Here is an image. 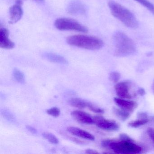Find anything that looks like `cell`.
<instances>
[{"label": "cell", "mask_w": 154, "mask_h": 154, "mask_svg": "<svg viewBox=\"0 0 154 154\" xmlns=\"http://www.w3.org/2000/svg\"><path fill=\"white\" fill-rule=\"evenodd\" d=\"M113 41L115 46V55L124 57L136 53V46L134 41L125 33L117 31L113 34Z\"/></svg>", "instance_id": "1"}, {"label": "cell", "mask_w": 154, "mask_h": 154, "mask_svg": "<svg viewBox=\"0 0 154 154\" xmlns=\"http://www.w3.org/2000/svg\"><path fill=\"white\" fill-rule=\"evenodd\" d=\"M108 6L112 16L127 27L133 29L137 28L138 23L136 17L127 8L114 1H110Z\"/></svg>", "instance_id": "2"}, {"label": "cell", "mask_w": 154, "mask_h": 154, "mask_svg": "<svg viewBox=\"0 0 154 154\" xmlns=\"http://www.w3.org/2000/svg\"><path fill=\"white\" fill-rule=\"evenodd\" d=\"M102 146L109 148L116 154H137L142 152V149L135 141H114L112 140H105L102 142Z\"/></svg>", "instance_id": "3"}, {"label": "cell", "mask_w": 154, "mask_h": 154, "mask_svg": "<svg viewBox=\"0 0 154 154\" xmlns=\"http://www.w3.org/2000/svg\"><path fill=\"white\" fill-rule=\"evenodd\" d=\"M66 42L71 45L90 50H98L103 46V42L100 38L85 35L70 36L66 38Z\"/></svg>", "instance_id": "4"}, {"label": "cell", "mask_w": 154, "mask_h": 154, "mask_svg": "<svg viewBox=\"0 0 154 154\" xmlns=\"http://www.w3.org/2000/svg\"><path fill=\"white\" fill-rule=\"evenodd\" d=\"M55 26L58 30H72L86 33L88 29L78 21L68 18H60L55 21Z\"/></svg>", "instance_id": "5"}, {"label": "cell", "mask_w": 154, "mask_h": 154, "mask_svg": "<svg viewBox=\"0 0 154 154\" xmlns=\"http://www.w3.org/2000/svg\"><path fill=\"white\" fill-rule=\"evenodd\" d=\"M131 83L129 81L118 83L114 86L116 94L118 97L128 100H130L135 96L131 93Z\"/></svg>", "instance_id": "6"}, {"label": "cell", "mask_w": 154, "mask_h": 154, "mask_svg": "<svg viewBox=\"0 0 154 154\" xmlns=\"http://www.w3.org/2000/svg\"><path fill=\"white\" fill-rule=\"evenodd\" d=\"M93 119L94 123L102 129L115 131L119 128V126L116 122L107 119L101 116H95L93 117Z\"/></svg>", "instance_id": "7"}, {"label": "cell", "mask_w": 154, "mask_h": 154, "mask_svg": "<svg viewBox=\"0 0 154 154\" xmlns=\"http://www.w3.org/2000/svg\"><path fill=\"white\" fill-rule=\"evenodd\" d=\"M22 0H16L15 4L9 9L10 21L11 24H15L19 21L23 16Z\"/></svg>", "instance_id": "8"}, {"label": "cell", "mask_w": 154, "mask_h": 154, "mask_svg": "<svg viewBox=\"0 0 154 154\" xmlns=\"http://www.w3.org/2000/svg\"><path fill=\"white\" fill-rule=\"evenodd\" d=\"M67 11L73 16H83L86 14V8L85 5L78 0L72 1L68 4Z\"/></svg>", "instance_id": "9"}, {"label": "cell", "mask_w": 154, "mask_h": 154, "mask_svg": "<svg viewBox=\"0 0 154 154\" xmlns=\"http://www.w3.org/2000/svg\"><path fill=\"white\" fill-rule=\"evenodd\" d=\"M114 101L119 108L125 110L130 113L133 112L138 107L137 103L136 102L128 99L115 97L114 98Z\"/></svg>", "instance_id": "10"}, {"label": "cell", "mask_w": 154, "mask_h": 154, "mask_svg": "<svg viewBox=\"0 0 154 154\" xmlns=\"http://www.w3.org/2000/svg\"><path fill=\"white\" fill-rule=\"evenodd\" d=\"M8 30L5 28L0 29V47L2 48L11 49L14 48L15 44L9 38Z\"/></svg>", "instance_id": "11"}, {"label": "cell", "mask_w": 154, "mask_h": 154, "mask_svg": "<svg viewBox=\"0 0 154 154\" xmlns=\"http://www.w3.org/2000/svg\"><path fill=\"white\" fill-rule=\"evenodd\" d=\"M72 117L79 122L85 124L94 123L93 117L90 114L82 111H74L71 113Z\"/></svg>", "instance_id": "12"}, {"label": "cell", "mask_w": 154, "mask_h": 154, "mask_svg": "<svg viewBox=\"0 0 154 154\" xmlns=\"http://www.w3.org/2000/svg\"><path fill=\"white\" fill-rule=\"evenodd\" d=\"M67 131L72 135L80 137L90 140H94L95 137L88 131H85L82 129L74 127H69L66 129Z\"/></svg>", "instance_id": "13"}, {"label": "cell", "mask_w": 154, "mask_h": 154, "mask_svg": "<svg viewBox=\"0 0 154 154\" xmlns=\"http://www.w3.org/2000/svg\"><path fill=\"white\" fill-rule=\"evenodd\" d=\"M43 56L45 59L52 63H56L66 64L68 61L63 57L52 53H46L43 54Z\"/></svg>", "instance_id": "14"}, {"label": "cell", "mask_w": 154, "mask_h": 154, "mask_svg": "<svg viewBox=\"0 0 154 154\" xmlns=\"http://www.w3.org/2000/svg\"><path fill=\"white\" fill-rule=\"evenodd\" d=\"M112 111L118 118L123 121H125L126 120L128 119L129 118L131 113L121 108H116V107H113L112 109Z\"/></svg>", "instance_id": "15"}, {"label": "cell", "mask_w": 154, "mask_h": 154, "mask_svg": "<svg viewBox=\"0 0 154 154\" xmlns=\"http://www.w3.org/2000/svg\"><path fill=\"white\" fill-rule=\"evenodd\" d=\"M68 103L73 107L79 109H84L87 107L88 102L80 98H72L69 100Z\"/></svg>", "instance_id": "16"}, {"label": "cell", "mask_w": 154, "mask_h": 154, "mask_svg": "<svg viewBox=\"0 0 154 154\" xmlns=\"http://www.w3.org/2000/svg\"><path fill=\"white\" fill-rule=\"evenodd\" d=\"M149 119H138L136 120L129 122L128 126L132 128H137L147 124L149 122Z\"/></svg>", "instance_id": "17"}, {"label": "cell", "mask_w": 154, "mask_h": 154, "mask_svg": "<svg viewBox=\"0 0 154 154\" xmlns=\"http://www.w3.org/2000/svg\"><path fill=\"white\" fill-rule=\"evenodd\" d=\"M13 75L15 80L20 83L24 84L25 83V76L22 72L15 68L13 71Z\"/></svg>", "instance_id": "18"}, {"label": "cell", "mask_w": 154, "mask_h": 154, "mask_svg": "<svg viewBox=\"0 0 154 154\" xmlns=\"http://www.w3.org/2000/svg\"><path fill=\"white\" fill-rule=\"evenodd\" d=\"M42 136L50 143L53 144H57L59 143V140L55 135L49 132H44Z\"/></svg>", "instance_id": "19"}, {"label": "cell", "mask_w": 154, "mask_h": 154, "mask_svg": "<svg viewBox=\"0 0 154 154\" xmlns=\"http://www.w3.org/2000/svg\"><path fill=\"white\" fill-rule=\"evenodd\" d=\"M138 2L154 14V6L147 0H134Z\"/></svg>", "instance_id": "20"}, {"label": "cell", "mask_w": 154, "mask_h": 154, "mask_svg": "<svg viewBox=\"0 0 154 154\" xmlns=\"http://www.w3.org/2000/svg\"><path fill=\"white\" fill-rule=\"evenodd\" d=\"M47 113L48 115L54 117H58L60 114V110L57 107H53L46 110Z\"/></svg>", "instance_id": "21"}, {"label": "cell", "mask_w": 154, "mask_h": 154, "mask_svg": "<svg viewBox=\"0 0 154 154\" xmlns=\"http://www.w3.org/2000/svg\"><path fill=\"white\" fill-rule=\"evenodd\" d=\"M121 74L118 72H112L109 74V79L112 82L118 83L120 79Z\"/></svg>", "instance_id": "22"}, {"label": "cell", "mask_w": 154, "mask_h": 154, "mask_svg": "<svg viewBox=\"0 0 154 154\" xmlns=\"http://www.w3.org/2000/svg\"><path fill=\"white\" fill-rule=\"evenodd\" d=\"M2 114L5 119L11 122H15V119L13 114L8 110L4 109L2 111Z\"/></svg>", "instance_id": "23"}, {"label": "cell", "mask_w": 154, "mask_h": 154, "mask_svg": "<svg viewBox=\"0 0 154 154\" xmlns=\"http://www.w3.org/2000/svg\"><path fill=\"white\" fill-rule=\"evenodd\" d=\"M87 108H89V109L91 110V111L95 112V113H103L104 112L103 109L93 105L90 103L88 102V104H87Z\"/></svg>", "instance_id": "24"}, {"label": "cell", "mask_w": 154, "mask_h": 154, "mask_svg": "<svg viewBox=\"0 0 154 154\" xmlns=\"http://www.w3.org/2000/svg\"><path fill=\"white\" fill-rule=\"evenodd\" d=\"M119 138L121 140L126 141H134L133 139L126 133H121L119 135Z\"/></svg>", "instance_id": "25"}, {"label": "cell", "mask_w": 154, "mask_h": 154, "mask_svg": "<svg viewBox=\"0 0 154 154\" xmlns=\"http://www.w3.org/2000/svg\"><path fill=\"white\" fill-rule=\"evenodd\" d=\"M147 133L154 143V129L152 128H148L147 129Z\"/></svg>", "instance_id": "26"}, {"label": "cell", "mask_w": 154, "mask_h": 154, "mask_svg": "<svg viewBox=\"0 0 154 154\" xmlns=\"http://www.w3.org/2000/svg\"><path fill=\"white\" fill-rule=\"evenodd\" d=\"M137 117L138 119H148V116L146 112H138L137 114Z\"/></svg>", "instance_id": "27"}, {"label": "cell", "mask_w": 154, "mask_h": 154, "mask_svg": "<svg viewBox=\"0 0 154 154\" xmlns=\"http://www.w3.org/2000/svg\"><path fill=\"white\" fill-rule=\"evenodd\" d=\"M137 93L140 96H144L146 94V91H145V89L144 88H142V87H140L138 89L137 91Z\"/></svg>", "instance_id": "28"}, {"label": "cell", "mask_w": 154, "mask_h": 154, "mask_svg": "<svg viewBox=\"0 0 154 154\" xmlns=\"http://www.w3.org/2000/svg\"><path fill=\"white\" fill-rule=\"evenodd\" d=\"M26 128L29 131H30L31 133H33V134H36L37 132V130L32 126H27Z\"/></svg>", "instance_id": "29"}, {"label": "cell", "mask_w": 154, "mask_h": 154, "mask_svg": "<svg viewBox=\"0 0 154 154\" xmlns=\"http://www.w3.org/2000/svg\"><path fill=\"white\" fill-rule=\"evenodd\" d=\"M85 153L89 154H99V152L94 149H88L85 150Z\"/></svg>", "instance_id": "30"}, {"label": "cell", "mask_w": 154, "mask_h": 154, "mask_svg": "<svg viewBox=\"0 0 154 154\" xmlns=\"http://www.w3.org/2000/svg\"><path fill=\"white\" fill-rule=\"evenodd\" d=\"M152 90L153 91V93L154 94V81H153V84H152Z\"/></svg>", "instance_id": "31"}, {"label": "cell", "mask_w": 154, "mask_h": 154, "mask_svg": "<svg viewBox=\"0 0 154 154\" xmlns=\"http://www.w3.org/2000/svg\"><path fill=\"white\" fill-rule=\"evenodd\" d=\"M35 1H36L37 2H43L44 0H35Z\"/></svg>", "instance_id": "32"}]
</instances>
